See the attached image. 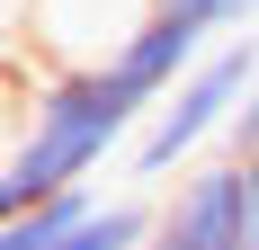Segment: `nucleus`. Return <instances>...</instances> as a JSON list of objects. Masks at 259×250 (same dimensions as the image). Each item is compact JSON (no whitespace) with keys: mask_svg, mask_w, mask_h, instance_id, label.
<instances>
[{"mask_svg":"<svg viewBox=\"0 0 259 250\" xmlns=\"http://www.w3.org/2000/svg\"><path fill=\"white\" fill-rule=\"evenodd\" d=\"M152 99L134 90L116 63H63V72L36 80L18 134H9V170H0V224L9 215H36L63 188H90L107 152H134Z\"/></svg>","mask_w":259,"mask_h":250,"instance_id":"obj_1","label":"nucleus"},{"mask_svg":"<svg viewBox=\"0 0 259 250\" xmlns=\"http://www.w3.org/2000/svg\"><path fill=\"white\" fill-rule=\"evenodd\" d=\"M259 90V36H224V45L197 63V72L170 90V99L143 116V134H134L125 170L143 179V188H170V170H197L206 161V143H224L241 116V99Z\"/></svg>","mask_w":259,"mask_h":250,"instance_id":"obj_2","label":"nucleus"},{"mask_svg":"<svg viewBox=\"0 0 259 250\" xmlns=\"http://www.w3.org/2000/svg\"><path fill=\"white\" fill-rule=\"evenodd\" d=\"M143 250H250V224H241V161L214 152L197 170H179L161 188V215H152V241Z\"/></svg>","mask_w":259,"mask_h":250,"instance_id":"obj_3","label":"nucleus"},{"mask_svg":"<svg viewBox=\"0 0 259 250\" xmlns=\"http://www.w3.org/2000/svg\"><path fill=\"white\" fill-rule=\"evenodd\" d=\"M99 205H107V197H99V179H90V188H63V197H45L36 215H9V224H0V250H54L63 232L90 224Z\"/></svg>","mask_w":259,"mask_h":250,"instance_id":"obj_4","label":"nucleus"},{"mask_svg":"<svg viewBox=\"0 0 259 250\" xmlns=\"http://www.w3.org/2000/svg\"><path fill=\"white\" fill-rule=\"evenodd\" d=\"M152 215H161V205H143V197H107L90 224L63 232L54 250H143V241H152Z\"/></svg>","mask_w":259,"mask_h":250,"instance_id":"obj_5","label":"nucleus"},{"mask_svg":"<svg viewBox=\"0 0 259 250\" xmlns=\"http://www.w3.org/2000/svg\"><path fill=\"white\" fill-rule=\"evenodd\" d=\"M161 9H170V18H188L197 36H214V45H224V36H241V27L259 18V0H161Z\"/></svg>","mask_w":259,"mask_h":250,"instance_id":"obj_6","label":"nucleus"},{"mask_svg":"<svg viewBox=\"0 0 259 250\" xmlns=\"http://www.w3.org/2000/svg\"><path fill=\"white\" fill-rule=\"evenodd\" d=\"M241 224H250V250H259V161H241Z\"/></svg>","mask_w":259,"mask_h":250,"instance_id":"obj_7","label":"nucleus"}]
</instances>
